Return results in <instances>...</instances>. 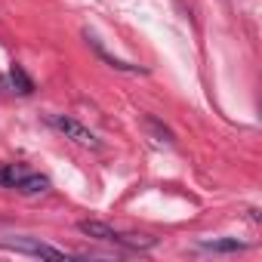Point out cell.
Instances as JSON below:
<instances>
[{"label":"cell","instance_id":"cell-1","mask_svg":"<svg viewBox=\"0 0 262 262\" xmlns=\"http://www.w3.org/2000/svg\"><path fill=\"white\" fill-rule=\"evenodd\" d=\"M77 228H80V234H86L93 241L114 244V247H123V250H151V247H158V237H148V234H120L108 222H99V219H80Z\"/></svg>","mask_w":262,"mask_h":262},{"label":"cell","instance_id":"cell-2","mask_svg":"<svg viewBox=\"0 0 262 262\" xmlns=\"http://www.w3.org/2000/svg\"><path fill=\"white\" fill-rule=\"evenodd\" d=\"M0 188H13L19 194H43L53 188L50 176L25 167V164H4L0 167Z\"/></svg>","mask_w":262,"mask_h":262},{"label":"cell","instance_id":"cell-3","mask_svg":"<svg viewBox=\"0 0 262 262\" xmlns=\"http://www.w3.org/2000/svg\"><path fill=\"white\" fill-rule=\"evenodd\" d=\"M47 126H53L56 133H62L65 139H71V142L80 145V148H90V151H99V148H102V139L93 133V129L83 126L80 120L68 117V114H47Z\"/></svg>","mask_w":262,"mask_h":262},{"label":"cell","instance_id":"cell-4","mask_svg":"<svg viewBox=\"0 0 262 262\" xmlns=\"http://www.w3.org/2000/svg\"><path fill=\"white\" fill-rule=\"evenodd\" d=\"M0 247L7 250H16V253H25V256H40V259H71L74 253L68 250H59V247H50L37 237H16V241H0Z\"/></svg>","mask_w":262,"mask_h":262},{"label":"cell","instance_id":"cell-5","mask_svg":"<svg viewBox=\"0 0 262 262\" xmlns=\"http://www.w3.org/2000/svg\"><path fill=\"white\" fill-rule=\"evenodd\" d=\"M0 90H7V93H19V96H31L34 93V80L25 74V68L16 62L4 77H0Z\"/></svg>","mask_w":262,"mask_h":262},{"label":"cell","instance_id":"cell-6","mask_svg":"<svg viewBox=\"0 0 262 262\" xmlns=\"http://www.w3.org/2000/svg\"><path fill=\"white\" fill-rule=\"evenodd\" d=\"M86 43H90V47L96 50V56H99L102 62H108L111 68H117V71H126V74H145V68H139V65H129V62H120V59H114V56H108V53L102 50V43H99V40H96V37H93L90 31H86Z\"/></svg>","mask_w":262,"mask_h":262},{"label":"cell","instance_id":"cell-7","mask_svg":"<svg viewBox=\"0 0 262 262\" xmlns=\"http://www.w3.org/2000/svg\"><path fill=\"white\" fill-rule=\"evenodd\" d=\"M198 247L210 250V253H241V250H247V244L237 241V237H213V241H201Z\"/></svg>","mask_w":262,"mask_h":262}]
</instances>
